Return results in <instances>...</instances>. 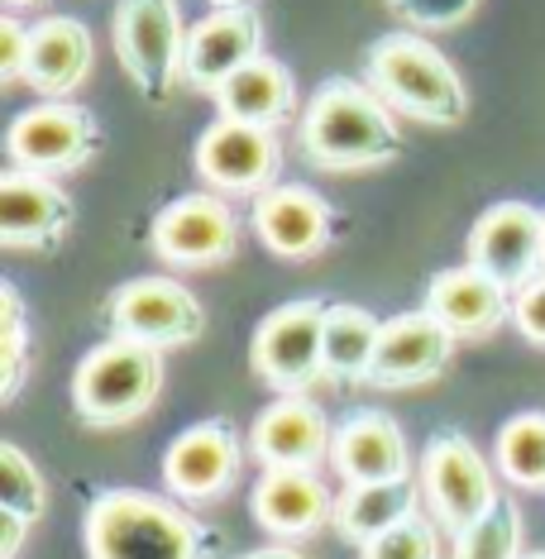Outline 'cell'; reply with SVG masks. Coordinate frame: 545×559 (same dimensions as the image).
Masks as SVG:
<instances>
[{
    "label": "cell",
    "mask_w": 545,
    "mask_h": 559,
    "mask_svg": "<svg viewBox=\"0 0 545 559\" xmlns=\"http://www.w3.org/2000/svg\"><path fill=\"white\" fill-rule=\"evenodd\" d=\"M297 154L321 173H369L402 158V130L374 86L331 78L311 92L297 120Z\"/></svg>",
    "instance_id": "cell-1"
},
{
    "label": "cell",
    "mask_w": 545,
    "mask_h": 559,
    "mask_svg": "<svg viewBox=\"0 0 545 559\" xmlns=\"http://www.w3.org/2000/svg\"><path fill=\"white\" fill-rule=\"evenodd\" d=\"M86 559H206L211 540L168 498L139 488H106L86 502Z\"/></svg>",
    "instance_id": "cell-2"
},
{
    "label": "cell",
    "mask_w": 545,
    "mask_h": 559,
    "mask_svg": "<svg viewBox=\"0 0 545 559\" xmlns=\"http://www.w3.org/2000/svg\"><path fill=\"white\" fill-rule=\"evenodd\" d=\"M364 78L398 116H407L416 124L450 130V124H460L469 116L464 78L450 68V58L436 44H426L412 29L374 39L369 53H364Z\"/></svg>",
    "instance_id": "cell-3"
},
{
    "label": "cell",
    "mask_w": 545,
    "mask_h": 559,
    "mask_svg": "<svg viewBox=\"0 0 545 559\" xmlns=\"http://www.w3.org/2000/svg\"><path fill=\"white\" fill-rule=\"evenodd\" d=\"M163 392V349L110 335L82 354L72 373V406L86 426H125L154 406Z\"/></svg>",
    "instance_id": "cell-4"
},
{
    "label": "cell",
    "mask_w": 545,
    "mask_h": 559,
    "mask_svg": "<svg viewBox=\"0 0 545 559\" xmlns=\"http://www.w3.org/2000/svg\"><path fill=\"white\" fill-rule=\"evenodd\" d=\"M110 39L125 78L139 86V96L163 106L182 82L187 24L177 0H120L110 20Z\"/></svg>",
    "instance_id": "cell-5"
},
{
    "label": "cell",
    "mask_w": 545,
    "mask_h": 559,
    "mask_svg": "<svg viewBox=\"0 0 545 559\" xmlns=\"http://www.w3.org/2000/svg\"><path fill=\"white\" fill-rule=\"evenodd\" d=\"M325 311L331 301L297 297L273 307L249 340V368L277 392H307L325 378Z\"/></svg>",
    "instance_id": "cell-6"
},
{
    "label": "cell",
    "mask_w": 545,
    "mask_h": 559,
    "mask_svg": "<svg viewBox=\"0 0 545 559\" xmlns=\"http://www.w3.org/2000/svg\"><path fill=\"white\" fill-rule=\"evenodd\" d=\"M498 478L502 474L484 460V450H478L464 430H436V436L426 440L422 492H426L436 521L450 526L454 536L498 507Z\"/></svg>",
    "instance_id": "cell-7"
},
{
    "label": "cell",
    "mask_w": 545,
    "mask_h": 559,
    "mask_svg": "<svg viewBox=\"0 0 545 559\" xmlns=\"http://www.w3.org/2000/svg\"><path fill=\"white\" fill-rule=\"evenodd\" d=\"M106 134L100 120L78 100H39V106L20 110L10 120L5 148H10V168H29V173H78L86 168Z\"/></svg>",
    "instance_id": "cell-8"
},
{
    "label": "cell",
    "mask_w": 545,
    "mask_h": 559,
    "mask_svg": "<svg viewBox=\"0 0 545 559\" xmlns=\"http://www.w3.org/2000/svg\"><path fill=\"white\" fill-rule=\"evenodd\" d=\"M110 335L139 340V345L173 349L206 330V311L177 277H130L106 301Z\"/></svg>",
    "instance_id": "cell-9"
},
{
    "label": "cell",
    "mask_w": 545,
    "mask_h": 559,
    "mask_svg": "<svg viewBox=\"0 0 545 559\" xmlns=\"http://www.w3.org/2000/svg\"><path fill=\"white\" fill-rule=\"evenodd\" d=\"M192 163H197V177L211 182L215 192L259 197V192H269L277 182V173H283V148H277V134L263 130V124L215 116L197 139Z\"/></svg>",
    "instance_id": "cell-10"
},
{
    "label": "cell",
    "mask_w": 545,
    "mask_h": 559,
    "mask_svg": "<svg viewBox=\"0 0 545 559\" xmlns=\"http://www.w3.org/2000/svg\"><path fill=\"white\" fill-rule=\"evenodd\" d=\"M541 239H545V211L526 206V201H493L469 225L464 253L474 269H484L507 292H517L541 273Z\"/></svg>",
    "instance_id": "cell-11"
},
{
    "label": "cell",
    "mask_w": 545,
    "mask_h": 559,
    "mask_svg": "<svg viewBox=\"0 0 545 559\" xmlns=\"http://www.w3.org/2000/svg\"><path fill=\"white\" fill-rule=\"evenodd\" d=\"M149 245L173 269H215L239 249V225L221 197L187 192L154 215Z\"/></svg>",
    "instance_id": "cell-12"
},
{
    "label": "cell",
    "mask_w": 545,
    "mask_h": 559,
    "mask_svg": "<svg viewBox=\"0 0 545 559\" xmlns=\"http://www.w3.org/2000/svg\"><path fill=\"white\" fill-rule=\"evenodd\" d=\"M253 235L273 259H311L331 245L335 235V211L316 187L307 182H273L269 192L253 197Z\"/></svg>",
    "instance_id": "cell-13"
},
{
    "label": "cell",
    "mask_w": 545,
    "mask_h": 559,
    "mask_svg": "<svg viewBox=\"0 0 545 559\" xmlns=\"http://www.w3.org/2000/svg\"><path fill=\"white\" fill-rule=\"evenodd\" d=\"M239 436L230 421H197L177 430L163 450V488L177 492L182 502H211L239 478Z\"/></svg>",
    "instance_id": "cell-14"
},
{
    "label": "cell",
    "mask_w": 545,
    "mask_h": 559,
    "mask_svg": "<svg viewBox=\"0 0 545 559\" xmlns=\"http://www.w3.org/2000/svg\"><path fill=\"white\" fill-rule=\"evenodd\" d=\"M263 53V20L253 5L235 10H211L206 20H197L187 29V53H182V82L192 92L215 96L225 82L235 78L245 62Z\"/></svg>",
    "instance_id": "cell-15"
},
{
    "label": "cell",
    "mask_w": 545,
    "mask_h": 559,
    "mask_svg": "<svg viewBox=\"0 0 545 559\" xmlns=\"http://www.w3.org/2000/svg\"><path fill=\"white\" fill-rule=\"evenodd\" d=\"M72 230V197L48 173H0V245L5 249H58Z\"/></svg>",
    "instance_id": "cell-16"
},
{
    "label": "cell",
    "mask_w": 545,
    "mask_h": 559,
    "mask_svg": "<svg viewBox=\"0 0 545 559\" xmlns=\"http://www.w3.org/2000/svg\"><path fill=\"white\" fill-rule=\"evenodd\" d=\"M331 440L335 430L307 392H283L249 430V450L263 468H316L331 460Z\"/></svg>",
    "instance_id": "cell-17"
},
{
    "label": "cell",
    "mask_w": 545,
    "mask_h": 559,
    "mask_svg": "<svg viewBox=\"0 0 545 559\" xmlns=\"http://www.w3.org/2000/svg\"><path fill=\"white\" fill-rule=\"evenodd\" d=\"M454 354V335L436 321L426 307L402 311L383 321V340H378V359L369 383L374 388H416L430 383Z\"/></svg>",
    "instance_id": "cell-18"
},
{
    "label": "cell",
    "mask_w": 545,
    "mask_h": 559,
    "mask_svg": "<svg viewBox=\"0 0 545 559\" xmlns=\"http://www.w3.org/2000/svg\"><path fill=\"white\" fill-rule=\"evenodd\" d=\"M331 468L340 483H402L412 478L407 436L383 412H354L335 426Z\"/></svg>",
    "instance_id": "cell-19"
},
{
    "label": "cell",
    "mask_w": 545,
    "mask_h": 559,
    "mask_svg": "<svg viewBox=\"0 0 545 559\" xmlns=\"http://www.w3.org/2000/svg\"><path fill=\"white\" fill-rule=\"evenodd\" d=\"M422 307L436 316L454 340H484L512 316V292L464 259L460 269H440L430 277Z\"/></svg>",
    "instance_id": "cell-20"
},
{
    "label": "cell",
    "mask_w": 545,
    "mask_h": 559,
    "mask_svg": "<svg viewBox=\"0 0 545 559\" xmlns=\"http://www.w3.org/2000/svg\"><path fill=\"white\" fill-rule=\"evenodd\" d=\"M249 507H253V521L269 536H283V540L316 536L335 516V498L316 468H263Z\"/></svg>",
    "instance_id": "cell-21"
},
{
    "label": "cell",
    "mask_w": 545,
    "mask_h": 559,
    "mask_svg": "<svg viewBox=\"0 0 545 559\" xmlns=\"http://www.w3.org/2000/svg\"><path fill=\"white\" fill-rule=\"evenodd\" d=\"M92 58H96V44L82 20L48 15L39 24H29V68H24V82L44 100H68L92 78Z\"/></svg>",
    "instance_id": "cell-22"
},
{
    "label": "cell",
    "mask_w": 545,
    "mask_h": 559,
    "mask_svg": "<svg viewBox=\"0 0 545 559\" xmlns=\"http://www.w3.org/2000/svg\"><path fill=\"white\" fill-rule=\"evenodd\" d=\"M211 100L225 120H245V124L277 130V124H287L293 110H297V82H293V72H287V62L259 53L253 62H245V68H239Z\"/></svg>",
    "instance_id": "cell-23"
},
{
    "label": "cell",
    "mask_w": 545,
    "mask_h": 559,
    "mask_svg": "<svg viewBox=\"0 0 545 559\" xmlns=\"http://www.w3.org/2000/svg\"><path fill=\"white\" fill-rule=\"evenodd\" d=\"M412 512H422V488H416L412 478H402V483H345L331 521H335L340 540H349L364 550L369 540H378L383 531H392L398 521H407Z\"/></svg>",
    "instance_id": "cell-24"
},
{
    "label": "cell",
    "mask_w": 545,
    "mask_h": 559,
    "mask_svg": "<svg viewBox=\"0 0 545 559\" xmlns=\"http://www.w3.org/2000/svg\"><path fill=\"white\" fill-rule=\"evenodd\" d=\"M383 321L374 311L354 307V301H331L325 311V378L340 383H369Z\"/></svg>",
    "instance_id": "cell-25"
},
{
    "label": "cell",
    "mask_w": 545,
    "mask_h": 559,
    "mask_svg": "<svg viewBox=\"0 0 545 559\" xmlns=\"http://www.w3.org/2000/svg\"><path fill=\"white\" fill-rule=\"evenodd\" d=\"M498 474L512 488L545 492V412H517L498 426Z\"/></svg>",
    "instance_id": "cell-26"
},
{
    "label": "cell",
    "mask_w": 545,
    "mask_h": 559,
    "mask_svg": "<svg viewBox=\"0 0 545 559\" xmlns=\"http://www.w3.org/2000/svg\"><path fill=\"white\" fill-rule=\"evenodd\" d=\"M454 559H522V512L517 502L498 498L488 516L454 536Z\"/></svg>",
    "instance_id": "cell-27"
},
{
    "label": "cell",
    "mask_w": 545,
    "mask_h": 559,
    "mask_svg": "<svg viewBox=\"0 0 545 559\" xmlns=\"http://www.w3.org/2000/svg\"><path fill=\"white\" fill-rule=\"evenodd\" d=\"M29 378V321L15 283H0V397H15Z\"/></svg>",
    "instance_id": "cell-28"
},
{
    "label": "cell",
    "mask_w": 545,
    "mask_h": 559,
    "mask_svg": "<svg viewBox=\"0 0 545 559\" xmlns=\"http://www.w3.org/2000/svg\"><path fill=\"white\" fill-rule=\"evenodd\" d=\"M0 507H10V512H20L29 521H39L44 507H48V488H44L39 464H34L15 440L0 444Z\"/></svg>",
    "instance_id": "cell-29"
},
{
    "label": "cell",
    "mask_w": 545,
    "mask_h": 559,
    "mask_svg": "<svg viewBox=\"0 0 545 559\" xmlns=\"http://www.w3.org/2000/svg\"><path fill=\"white\" fill-rule=\"evenodd\" d=\"M359 559H440L436 521H426L422 512H412L407 521H398L392 531H383L378 540L364 545Z\"/></svg>",
    "instance_id": "cell-30"
},
{
    "label": "cell",
    "mask_w": 545,
    "mask_h": 559,
    "mask_svg": "<svg viewBox=\"0 0 545 559\" xmlns=\"http://www.w3.org/2000/svg\"><path fill=\"white\" fill-rule=\"evenodd\" d=\"M383 5L412 29H460L484 0H383Z\"/></svg>",
    "instance_id": "cell-31"
},
{
    "label": "cell",
    "mask_w": 545,
    "mask_h": 559,
    "mask_svg": "<svg viewBox=\"0 0 545 559\" xmlns=\"http://www.w3.org/2000/svg\"><path fill=\"white\" fill-rule=\"evenodd\" d=\"M512 321H517V330H522L531 345L545 349V269L531 277L526 287L512 292Z\"/></svg>",
    "instance_id": "cell-32"
},
{
    "label": "cell",
    "mask_w": 545,
    "mask_h": 559,
    "mask_svg": "<svg viewBox=\"0 0 545 559\" xmlns=\"http://www.w3.org/2000/svg\"><path fill=\"white\" fill-rule=\"evenodd\" d=\"M24 68H29V29L5 15L0 20V82H24Z\"/></svg>",
    "instance_id": "cell-33"
},
{
    "label": "cell",
    "mask_w": 545,
    "mask_h": 559,
    "mask_svg": "<svg viewBox=\"0 0 545 559\" xmlns=\"http://www.w3.org/2000/svg\"><path fill=\"white\" fill-rule=\"evenodd\" d=\"M24 536H29V516L10 512V507H0V559H15Z\"/></svg>",
    "instance_id": "cell-34"
},
{
    "label": "cell",
    "mask_w": 545,
    "mask_h": 559,
    "mask_svg": "<svg viewBox=\"0 0 545 559\" xmlns=\"http://www.w3.org/2000/svg\"><path fill=\"white\" fill-rule=\"evenodd\" d=\"M239 559H307V555H297L293 545H263V550H249V555H239Z\"/></svg>",
    "instance_id": "cell-35"
},
{
    "label": "cell",
    "mask_w": 545,
    "mask_h": 559,
    "mask_svg": "<svg viewBox=\"0 0 545 559\" xmlns=\"http://www.w3.org/2000/svg\"><path fill=\"white\" fill-rule=\"evenodd\" d=\"M235 5H249V0H211V10H235Z\"/></svg>",
    "instance_id": "cell-36"
},
{
    "label": "cell",
    "mask_w": 545,
    "mask_h": 559,
    "mask_svg": "<svg viewBox=\"0 0 545 559\" xmlns=\"http://www.w3.org/2000/svg\"><path fill=\"white\" fill-rule=\"evenodd\" d=\"M10 10H24V5H44V0H5Z\"/></svg>",
    "instance_id": "cell-37"
},
{
    "label": "cell",
    "mask_w": 545,
    "mask_h": 559,
    "mask_svg": "<svg viewBox=\"0 0 545 559\" xmlns=\"http://www.w3.org/2000/svg\"><path fill=\"white\" fill-rule=\"evenodd\" d=\"M522 559H545V550H531V555H522Z\"/></svg>",
    "instance_id": "cell-38"
},
{
    "label": "cell",
    "mask_w": 545,
    "mask_h": 559,
    "mask_svg": "<svg viewBox=\"0 0 545 559\" xmlns=\"http://www.w3.org/2000/svg\"><path fill=\"white\" fill-rule=\"evenodd\" d=\"M541 269H545V239H541Z\"/></svg>",
    "instance_id": "cell-39"
}]
</instances>
